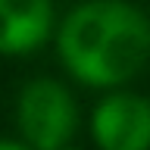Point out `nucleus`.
<instances>
[{"label": "nucleus", "instance_id": "f257e3e1", "mask_svg": "<svg viewBox=\"0 0 150 150\" xmlns=\"http://www.w3.org/2000/svg\"><path fill=\"white\" fill-rule=\"evenodd\" d=\"M56 53L84 88L119 91L150 59V19L128 0H81L56 25Z\"/></svg>", "mask_w": 150, "mask_h": 150}, {"label": "nucleus", "instance_id": "f03ea898", "mask_svg": "<svg viewBox=\"0 0 150 150\" xmlns=\"http://www.w3.org/2000/svg\"><path fill=\"white\" fill-rule=\"evenodd\" d=\"M16 125L31 150L69 147L78 131V106L72 91L56 78H31L16 97Z\"/></svg>", "mask_w": 150, "mask_h": 150}, {"label": "nucleus", "instance_id": "7ed1b4c3", "mask_svg": "<svg viewBox=\"0 0 150 150\" xmlns=\"http://www.w3.org/2000/svg\"><path fill=\"white\" fill-rule=\"evenodd\" d=\"M97 150H150V100L134 91H110L91 110Z\"/></svg>", "mask_w": 150, "mask_h": 150}, {"label": "nucleus", "instance_id": "20e7f679", "mask_svg": "<svg viewBox=\"0 0 150 150\" xmlns=\"http://www.w3.org/2000/svg\"><path fill=\"white\" fill-rule=\"evenodd\" d=\"M53 28V0H0V56L38 53Z\"/></svg>", "mask_w": 150, "mask_h": 150}, {"label": "nucleus", "instance_id": "39448f33", "mask_svg": "<svg viewBox=\"0 0 150 150\" xmlns=\"http://www.w3.org/2000/svg\"><path fill=\"white\" fill-rule=\"evenodd\" d=\"M0 150H31L25 141H9V138H0Z\"/></svg>", "mask_w": 150, "mask_h": 150}, {"label": "nucleus", "instance_id": "423d86ee", "mask_svg": "<svg viewBox=\"0 0 150 150\" xmlns=\"http://www.w3.org/2000/svg\"><path fill=\"white\" fill-rule=\"evenodd\" d=\"M59 150H81V147H72V144H69V147H59Z\"/></svg>", "mask_w": 150, "mask_h": 150}]
</instances>
